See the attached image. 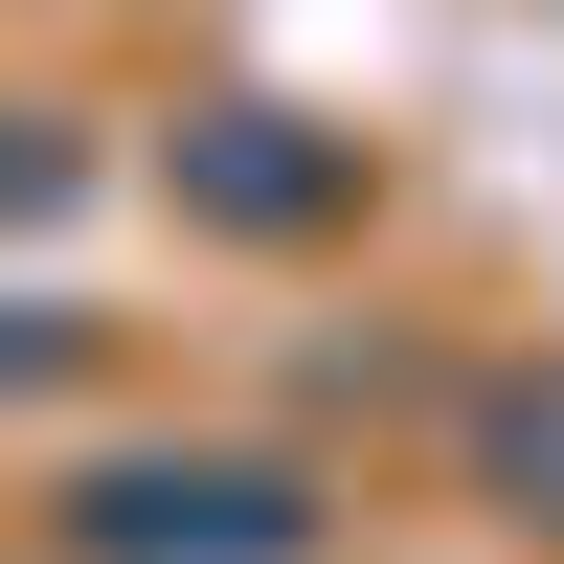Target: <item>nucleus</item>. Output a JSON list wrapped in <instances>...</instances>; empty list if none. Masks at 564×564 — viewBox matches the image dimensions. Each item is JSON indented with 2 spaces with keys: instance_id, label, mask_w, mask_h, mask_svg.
Listing matches in <instances>:
<instances>
[{
  "instance_id": "nucleus-1",
  "label": "nucleus",
  "mask_w": 564,
  "mask_h": 564,
  "mask_svg": "<svg viewBox=\"0 0 564 564\" xmlns=\"http://www.w3.org/2000/svg\"><path fill=\"white\" fill-rule=\"evenodd\" d=\"M68 564H316V497L249 452H135V475H68Z\"/></svg>"
},
{
  "instance_id": "nucleus-2",
  "label": "nucleus",
  "mask_w": 564,
  "mask_h": 564,
  "mask_svg": "<svg viewBox=\"0 0 564 564\" xmlns=\"http://www.w3.org/2000/svg\"><path fill=\"white\" fill-rule=\"evenodd\" d=\"M181 204H204V226H249V249H294V226H339L361 204V159H339V135H294V113H181Z\"/></svg>"
}]
</instances>
